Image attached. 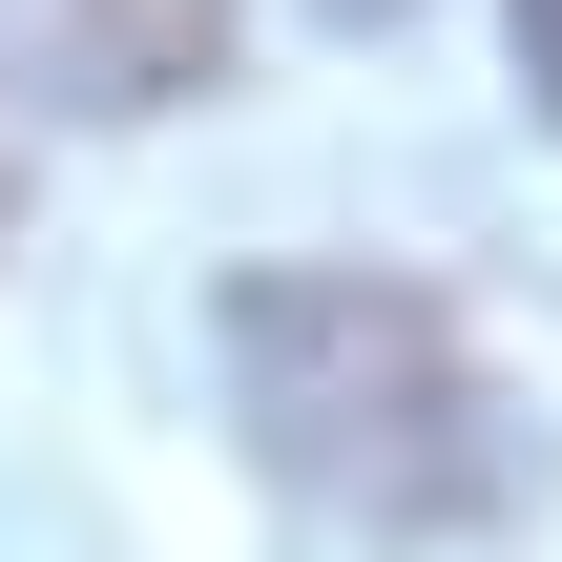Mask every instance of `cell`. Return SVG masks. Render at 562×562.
<instances>
[{"label": "cell", "instance_id": "obj_1", "mask_svg": "<svg viewBox=\"0 0 562 562\" xmlns=\"http://www.w3.org/2000/svg\"><path fill=\"white\" fill-rule=\"evenodd\" d=\"M229 417H250V459H271L313 521H355V542H459V521H501V480H521L459 313L396 292V271H250V292H229Z\"/></svg>", "mask_w": 562, "mask_h": 562}, {"label": "cell", "instance_id": "obj_2", "mask_svg": "<svg viewBox=\"0 0 562 562\" xmlns=\"http://www.w3.org/2000/svg\"><path fill=\"white\" fill-rule=\"evenodd\" d=\"M0 83L63 125H146V104L229 83V0H0Z\"/></svg>", "mask_w": 562, "mask_h": 562}, {"label": "cell", "instance_id": "obj_3", "mask_svg": "<svg viewBox=\"0 0 562 562\" xmlns=\"http://www.w3.org/2000/svg\"><path fill=\"white\" fill-rule=\"evenodd\" d=\"M521 83H542V125H562V0H521Z\"/></svg>", "mask_w": 562, "mask_h": 562}, {"label": "cell", "instance_id": "obj_4", "mask_svg": "<svg viewBox=\"0 0 562 562\" xmlns=\"http://www.w3.org/2000/svg\"><path fill=\"white\" fill-rule=\"evenodd\" d=\"M334 21H417V0H334Z\"/></svg>", "mask_w": 562, "mask_h": 562}, {"label": "cell", "instance_id": "obj_5", "mask_svg": "<svg viewBox=\"0 0 562 562\" xmlns=\"http://www.w3.org/2000/svg\"><path fill=\"white\" fill-rule=\"evenodd\" d=\"M0 209H21V146H0Z\"/></svg>", "mask_w": 562, "mask_h": 562}]
</instances>
